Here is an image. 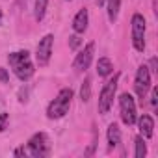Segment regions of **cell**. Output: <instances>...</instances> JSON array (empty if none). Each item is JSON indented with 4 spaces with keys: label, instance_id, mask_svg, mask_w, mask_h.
Segmentation results:
<instances>
[{
    "label": "cell",
    "instance_id": "7",
    "mask_svg": "<svg viewBox=\"0 0 158 158\" xmlns=\"http://www.w3.org/2000/svg\"><path fill=\"white\" fill-rule=\"evenodd\" d=\"M134 91L136 97L143 102V99L147 97V93L151 91V71L147 65H139L136 71V78H134Z\"/></svg>",
    "mask_w": 158,
    "mask_h": 158
},
{
    "label": "cell",
    "instance_id": "9",
    "mask_svg": "<svg viewBox=\"0 0 158 158\" xmlns=\"http://www.w3.org/2000/svg\"><path fill=\"white\" fill-rule=\"evenodd\" d=\"M93 54H95V43L91 41V43H88L82 50H78V54H76V58H74V61H73V67H74L78 73L88 71L89 65H91V61H93Z\"/></svg>",
    "mask_w": 158,
    "mask_h": 158
},
{
    "label": "cell",
    "instance_id": "23",
    "mask_svg": "<svg viewBox=\"0 0 158 158\" xmlns=\"http://www.w3.org/2000/svg\"><path fill=\"white\" fill-rule=\"evenodd\" d=\"M26 154H28V149H24V145L23 147H17L13 151V156H26Z\"/></svg>",
    "mask_w": 158,
    "mask_h": 158
},
{
    "label": "cell",
    "instance_id": "6",
    "mask_svg": "<svg viewBox=\"0 0 158 158\" xmlns=\"http://www.w3.org/2000/svg\"><path fill=\"white\" fill-rule=\"evenodd\" d=\"M28 154L35 156V158H43L50 154V139L45 132H35L30 139H28Z\"/></svg>",
    "mask_w": 158,
    "mask_h": 158
},
{
    "label": "cell",
    "instance_id": "28",
    "mask_svg": "<svg viewBox=\"0 0 158 158\" xmlns=\"http://www.w3.org/2000/svg\"><path fill=\"white\" fill-rule=\"evenodd\" d=\"M67 2H71V0H67Z\"/></svg>",
    "mask_w": 158,
    "mask_h": 158
},
{
    "label": "cell",
    "instance_id": "18",
    "mask_svg": "<svg viewBox=\"0 0 158 158\" xmlns=\"http://www.w3.org/2000/svg\"><path fill=\"white\" fill-rule=\"evenodd\" d=\"M80 45H82V39H80V35H78V34H74V35L69 37V47H71L73 50H76Z\"/></svg>",
    "mask_w": 158,
    "mask_h": 158
},
{
    "label": "cell",
    "instance_id": "25",
    "mask_svg": "<svg viewBox=\"0 0 158 158\" xmlns=\"http://www.w3.org/2000/svg\"><path fill=\"white\" fill-rule=\"evenodd\" d=\"M26 4H28V0H17V6H19V8H23V10L26 8Z\"/></svg>",
    "mask_w": 158,
    "mask_h": 158
},
{
    "label": "cell",
    "instance_id": "12",
    "mask_svg": "<svg viewBox=\"0 0 158 158\" xmlns=\"http://www.w3.org/2000/svg\"><path fill=\"white\" fill-rule=\"evenodd\" d=\"M106 139H108V147H110V149H115V147L121 143V128H119L117 123H110V125H108Z\"/></svg>",
    "mask_w": 158,
    "mask_h": 158
},
{
    "label": "cell",
    "instance_id": "1",
    "mask_svg": "<svg viewBox=\"0 0 158 158\" xmlns=\"http://www.w3.org/2000/svg\"><path fill=\"white\" fill-rule=\"evenodd\" d=\"M8 63L11 67V71L15 73V76L21 82H28L34 76L35 69H34V61L28 50H15L8 54Z\"/></svg>",
    "mask_w": 158,
    "mask_h": 158
},
{
    "label": "cell",
    "instance_id": "16",
    "mask_svg": "<svg viewBox=\"0 0 158 158\" xmlns=\"http://www.w3.org/2000/svg\"><path fill=\"white\" fill-rule=\"evenodd\" d=\"M134 156L136 158L147 156V143H145V138H141V136H136V139H134Z\"/></svg>",
    "mask_w": 158,
    "mask_h": 158
},
{
    "label": "cell",
    "instance_id": "22",
    "mask_svg": "<svg viewBox=\"0 0 158 158\" xmlns=\"http://www.w3.org/2000/svg\"><path fill=\"white\" fill-rule=\"evenodd\" d=\"M19 102H28V88H21V91H19Z\"/></svg>",
    "mask_w": 158,
    "mask_h": 158
},
{
    "label": "cell",
    "instance_id": "4",
    "mask_svg": "<svg viewBox=\"0 0 158 158\" xmlns=\"http://www.w3.org/2000/svg\"><path fill=\"white\" fill-rule=\"evenodd\" d=\"M145 34H147V24L145 17L141 13L132 15V47L138 52L145 50Z\"/></svg>",
    "mask_w": 158,
    "mask_h": 158
},
{
    "label": "cell",
    "instance_id": "27",
    "mask_svg": "<svg viewBox=\"0 0 158 158\" xmlns=\"http://www.w3.org/2000/svg\"><path fill=\"white\" fill-rule=\"evenodd\" d=\"M2 19H4V13H2V8H0V24H2Z\"/></svg>",
    "mask_w": 158,
    "mask_h": 158
},
{
    "label": "cell",
    "instance_id": "14",
    "mask_svg": "<svg viewBox=\"0 0 158 158\" xmlns=\"http://www.w3.org/2000/svg\"><path fill=\"white\" fill-rule=\"evenodd\" d=\"M47 8H48V0H35L34 2V17L37 23H41L47 15Z\"/></svg>",
    "mask_w": 158,
    "mask_h": 158
},
{
    "label": "cell",
    "instance_id": "19",
    "mask_svg": "<svg viewBox=\"0 0 158 158\" xmlns=\"http://www.w3.org/2000/svg\"><path fill=\"white\" fill-rule=\"evenodd\" d=\"M10 125V114H0V132H4Z\"/></svg>",
    "mask_w": 158,
    "mask_h": 158
},
{
    "label": "cell",
    "instance_id": "11",
    "mask_svg": "<svg viewBox=\"0 0 158 158\" xmlns=\"http://www.w3.org/2000/svg\"><path fill=\"white\" fill-rule=\"evenodd\" d=\"M88 24H89V13H88L86 8H82L80 11L74 15V19H73V30H74V34H78V35L86 34Z\"/></svg>",
    "mask_w": 158,
    "mask_h": 158
},
{
    "label": "cell",
    "instance_id": "5",
    "mask_svg": "<svg viewBox=\"0 0 158 158\" xmlns=\"http://www.w3.org/2000/svg\"><path fill=\"white\" fill-rule=\"evenodd\" d=\"M119 115H121V121L123 125L127 127H132L136 125V119H138V114H136V101L130 93H123L119 97Z\"/></svg>",
    "mask_w": 158,
    "mask_h": 158
},
{
    "label": "cell",
    "instance_id": "17",
    "mask_svg": "<svg viewBox=\"0 0 158 158\" xmlns=\"http://www.w3.org/2000/svg\"><path fill=\"white\" fill-rule=\"evenodd\" d=\"M80 99L82 102H88L91 99V78H86L84 84L80 86Z\"/></svg>",
    "mask_w": 158,
    "mask_h": 158
},
{
    "label": "cell",
    "instance_id": "8",
    "mask_svg": "<svg viewBox=\"0 0 158 158\" xmlns=\"http://www.w3.org/2000/svg\"><path fill=\"white\" fill-rule=\"evenodd\" d=\"M52 47H54V35L52 34H47L39 39L37 48H35V61L39 67L48 65L50 56H52Z\"/></svg>",
    "mask_w": 158,
    "mask_h": 158
},
{
    "label": "cell",
    "instance_id": "21",
    "mask_svg": "<svg viewBox=\"0 0 158 158\" xmlns=\"http://www.w3.org/2000/svg\"><path fill=\"white\" fill-rule=\"evenodd\" d=\"M8 82H10V73H8V69L0 67V84H8Z\"/></svg>",
    "mask_w": 158,
    "mask_h": 158
},
{
    "label": "cell",
    "instance_id": "26",
    "mask_svg": "<svg viewBox=\"0 0 158 158\" xmlns=\"http://www.w3.org/2000/svg\"><path fill=\"white\" fill-rule=\"evenodd\" d=\"M95 2H97V6H101V8H102V6L106 4V0H95Z\"/></svg>",
    "mask_w": 158,
    "mask_h": 158
},
{
    "label": "cell",
    "instance_id": "2",
    "mask_svg": "<svg viewBox=\"0 0 158 158\" xmlns=\"http://www.w3.org/2000/svg\"><path fill=\"white\" fill-rule=\"evenodd\" d=\"M73 97H74V91L71 88L60 89V93L56 95V99L50 101L48 106H47V117L48 119H61V117H65L69 114Z\"/></svg>",
    "mask_w": 158,
    "mask_h": 158
},
{
    "label": "cell",
    "instance_id": "15",
    "mask_svg": "<svg viewBox=\"0 0 158 158\" xmlns=\"http://www.w3.org/2000/svg\"><path fill=\"white\" fill-rule=\"evenodd\" d=\"M104 6L108 8V19H110V23H115L117 15H119V8H121V0H106Z\"/></svg>",
    "mask_w": 158,
    "mask_h": 158
},
{
    "label": "cell",
    "instance_id": "24",
    "mask_svg": "<svg viewBox=\"0 0 158 158\" xmlns=\"http://www.w3.org/2000/svg\"><path fill=\"white\" fill-rule=\"evenodd\" d=\"M147 67H149L151 74H152V73H156V58H152V60H151V65H147Z\"/></svg>",
    "mask_w": 158,
    "mask_h": 158
},
{
    "label": "cell",
    "instance_id": "3",
    "mask_svg": "<svg viewBox=\"0 0 158 158\" xmlns=\"http://www.w3.org/2000/svg\"><path fill=\"white\" fill-rule=\"evenodd\" d=\"M119 73H115L112 78H108L106 84L102 86L101 89V95H99V114L101 115H106L110 112V108L114 106V99H115V91H117V84H119Z\"/></svg>",
    "mask_w": 158,
    "mask_h": 158
},
{
    "label": "cell",
    "instance_id": "20",
    "mask_svg": "<svg viewBox=\"0 0 158 158\" xmlns=\"http://www.w3.org/2000/svg\"><path fill=\"white\" fill-rule=\"evenodd\" d=\"M151 108L156 112V108H158V89L156 88H152V91H151Z\"/></svg>",
    "mask_w": 158,
    "mask_h": 158
},
{
    "label": "cell",
    "instance_id": "13",
    "mask_svg": "<svg viewBox=\"0 0 158 158\" xmlns=\"http://www.w3.org/2000/svg\"><path fill=\"white\" fill-rule=\"evenodd\" d=\"M97 74L101 78H108L114 74V63L110 58H99L97 61Z\"/></svg>",
    "mask_w": 158,
    "mask_h": 158
},
{
    "label": "cell",
    "instance_id": "10",
    "mask_svg": "<svg viewBox=\"0 0 158 158\" xmlns=\"http://www.w3.org/2000/svg\"><path fill=\"white\" fill-rule=\"evenodd\" d=\"M136 125H138V130H139V136L145 138V139H151L152 134H154V119L149 115V114H143L136 119Z\"/></svg>",
    "mask_w": 158,
    "mask_h": 158
}]
</instances>
